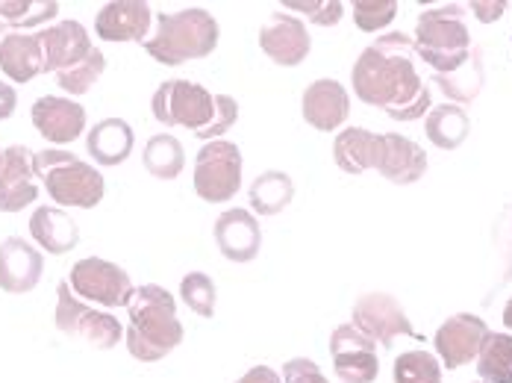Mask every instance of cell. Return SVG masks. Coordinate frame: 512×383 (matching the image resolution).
<instances>
[{
    "mask_svg": "<svg viewBox=\"0 0 512 383\" xmlns=\"http://www.w3.org/2000/svg\"><path fill=\"white\" fill-rule=\"evenodd\" d=\"M486 333L489 328L480 316H471V313L451 316L436 333V351L448 369H460L480 354Z\"/></svg>",
    "mask_w": 512,
    "mask_h": 383,
    "instance_id": "14",
    "label": "cell"
},
{
    "mask_svg": "<svg viewBox=\"0 0 512 383\" xmlns=\"http://www.w3.org/2000/svg\"><path fill=\"white\" fill-rule=\"evenodd\" d=\"M71 289L103 307H127L136 292L130 274L101 257H86L71 269Z\"/></svg>",
    "mask_w": 512,
    "mask_h": 383,
    "instance_id": "9",
    "label": "cell"
},
{
    "mask_svg": "<svg viewBox=\"0 0 512 383\" xmlns=\"http://www.w3.org/2000/svg\"><path fill=\"white\" fill-rule=\"evenodd\" d=\"M33 124L51 145H68L80 139L86 127V110L68 98L45 95L33 104Z\"/></svg>",
    "mask_w": 512,
    "mask_h": 383,
    "instance_id": "19",
    "label": "cell"
},
{
    "mask_svg": "<svg viewBox=\"0 0 512 383\" xmlns=\"http://www.w3.org/2000/svg\"><path fill=\"white\" fill-rule=\"evenodd\" d=\"M59 3H33V0H0V18L9 27H39L56 18Z\"/></svg>",
    "mask_w": 512,
    "mask_h": 383,
    "instance_id": "32",
    "label": "cell"
},
{
    "mask_svg": "<svg viewBox=\"0 0 512 383\" xmlns=\"http://www.w3.org/2000/svg\"><path fill=\"white\" fill-rule=\"evenodd\" d=\"M0 168H3V148H0Z\"/></svg>",
    "mask_w": 512,
    "mask_h": 383,
    "instance_id": "43",
    "label": "cell"
},
{
    "mask_svg": "<svg viewBox=\"0 0 512 383\" xmlns=\"http://www.w3.org/2000/svg\"><path fill=\"white\" fill-rule=\"evenodd\" d=\"M142 45L162 65L201 59L212 54L218 45V21L201 6H192L183 12H159L156 33L148 36Z\"/></svg>",
    "mask_w": 512,
    "mask_h": 383,
    "instance_id": "3",
    "label": "cell"
},
{
    "mask_svg": "<svg viewBox=\"0 0 512 383\" xmlns=\"http://www.w3.org/2000/svg\"><path fill=\"white\" fill-rule=\"evenodd\" d=\"M130 328H127V348L136 360L156 363L171 354L183 342V325L177 319L174 298L156 286H139L127 304Z\"/></svg>",
    "mask_w": 512,
    "mask_h": 383,
    "instance_id": "2",
    "label": "cell"
},
{
    "mask_svg": "<svg viewBox=\"0 0 512 383\" xmlns=\"http://www.w3.org/2000/svg\"><path fill=\"white\" fill-rule=\"evenodd\" d=\"M236 118H239V104L230 95H215V118H212L209 127L198 130L195 136L204 139V142H215L218 136H224L236 124Z\"/></svg>",
    "mask_w": 512,
    "mask_h": 383,
    "instance_id": "37",
    "label": "cell"
},
{
    "mask_svg": "<svg viewBox=\"0 0 512 383\" xmlns=\"http://www.w3.org/2000/svg\"><path fill=\"white\" fill-rule=\"evenodd\" d=\"M283 381L286 383H330L324 375H321V369L307 360V357H298V360H289L286 366H283Z\"/></svg>",
    "mask_w": 512,
    "mask_h": 383,
    "instance_id": "38",
    "label": "cell"
},
{
    "mask_svg": "<svg viewBox=\"0 0 512 383\" xmlns=\"http://www.w3.org/2000/svg\"><path fill=\"white\" fill-rule=\"evenodd\" d=\"M436 83L442 86V92L448 95V98H454V101H471L477 92H480V86H483V62H480V54L474 51V56L457 68V71H451V74H436Z\"/></svg>",
    "mask_w": 512,
    "mask_h": 383,
    "instance_id": "30",
    "label": "cell"
},
{
    "mask_svg": "<svg viewBox=\"0 0 512 383\" xmlns=\"http://www.w3.org/2000/svg\"><path fill=\"white\" fill-rule=\"evenodd\" d=\"M301 112L315 130H336L348 121L351 98L339 80H315L301 98Z\"/></svg>",
    "mask_w": 512,
    "mask_h": 383,
    "instance_id": "20",
    "label": "cell"
},
{
    "mask_svg": "<svg viewBox=\"0 0 512 383\" xmlns=\"http://www.w3.org/2000/svg\"><path fill=\"white\" fill-rule=\"evenodd\" d=\"M236 383H280V375L268 366H256L248 375H242Z\"/></svg>",
    "mask_w": 512,
    "mask_h": 383,
    "instance_id": "39",
    "label": "cell"
},
{
    "mask_svg": "<svg viewBox=\"0 0 512 383\" xmlns=\"http://www.w3.org/2000/svg\"><path fill=\"white\" fill-rule=\"evenodd\" d=\"M39 42L45 51V71H53V74L77 65L80 59L92 54V39L80 21H62L51 30H42Z\"/></svg>",
    "mask_w": 512,
    "mask_h": 383,
    "instance_id": "22",
    "label": "cell"
},
{
    "mask_svg": "<svg viewBox=\"0 0 512 383\" xmlns=\"http://www.w3.org/2000/svg\"><path fill=\"white\" fill-rule=\"evenodd\" d=\"M15 104H18L15 89H12L9 83H3V80H0V121H3V118H9V115L15 112Z\"/></svg>",
    "mask_w": 512,
    "mask_h": 383,
    "instance_id": "40",
    "label": "cell"
},
{
    "mask_svg": "<svg viewBox=\"0 0 512 383\" xmlns=\"http://www.w3.org/2000/svg\"><path fill=\"white\" fill-rule=\"evenodd\" d=\"M259 48L277 65H301L309 56L312 39L301 18L289 12H271L259 30Z\"/></svg>",
    "mask_w": 512,
    "mask_h": 383,
    "instance_id": "12",
    "label": "cell"
},
{
    "mask_svg": "<svg viewBox=\"0 0 512 383\" xmlns=\"http://www.w3.org/2000/svg\"><path fill=\"white\" fill-rule=\"evenodd\" d=\"M154 118L165 127H192L195 133L212 124L215 95L189 80H168L154 92Z\"/></svg>",
    "mask_w": 512,
    "mask_h": 383,
    "instance_id": "6",
    "label": "cell"
},
{
    "mask_svg": "<svg viewBox=\"0 0 512 383\" xmlns=\"http://www.w3.org/2000/svg\"><path fill=\"white\" fill-rule=\"evenodd\" d=\"M468 130H471V121L457 104L436 107L427 115V136H430V142L436 148H445V151L460 148L465 136H468Z\"/></svg>",
    "mask_w": 512,
    "mask_h": 383,
    "instance_id": "27",
    "label": "cell"
},
{
    "mask_svg": "<svg viewBox=\"0 0 512 383\" xmlns=\"http://www.w3.org/2000/svg\"><path fill=\"white\" fill-rule=\"evenodd\" d=\"M30 233L48 254H68L80 242V227L56 207H39L30 219Z\"/></svg>",
    "mask_w": 512,
    "mask_h": 383,
    "instance_id": "23",
    "label": "cell"
},
{
    "mask_svg": "<svg viewBox=\"0 0 512 383\" xmlns=\"http://www.w3.org/2000/svg\"><path fill=\"white\" fill-rule=\"evenodd\" d=\"M33 177L36 174H33L30 148L12 145L3 151V168H0V210L3 213H18L39 198Z\"/></svg>",
    "mask_w": 512,
    "mask_h": 383,
    "instance_id": "13",
    "label": "cell"
},
{
    "mask_svg": "<svg viewBox=\"0 0 512 383\" xmlns=\"http://www.w3.org/2000/svg\"><path fill=\"white\" fill-rule=\"evenodd\" d=\"M145 168L159 180H174L183 171V145L171 133H159L145 145Z\"/></svg>",
    "mask_w": 512,
    "mask_h": 383,
    "instance_id": "29",
    "label": "cell"
},
{
    "mask_svg": "<svg viewBox=\"0 0 512 383\" xmlns=\"http://www.w3.org/2000/svg\"><path fill=\"white\" fill-rule=\"evenodd\" d=\"M415 54L436 74H451L462 68L474 56L471 36L465 27V9L451 3L421 12L415 30Z\"/></svg>",
    "mask_w": 512,
    "mask_h": 383,
    "instance_id": "4",
    "label": "cell"
},
{
    "mask_svg": "<svg viewBox=\"0 0 512 383\" xmlns=\"http://www.w3.org/2000/svg\"><path fill=\"white\" fill-rule=\"evenodd\" d=\"M289 9H298V12H304L312 24H318V27H333V24H339L342 21V15H345V6L339 3V0H292V3H286Z\"/></svg>",
    "mask_w": 512,
    "mask_h": 383,
    "instance_id": "36",
    "label": "cell"
},
{
    "mask_svg": "<svg viewBox=\"0 0 512 383\" xmlns=\"http://www.w3.org/2000/svg\"><path fill=\"white\" fill-rule=\"evenodd\" d=\"M374 168L392 180V183H415L424 177L427 171V154L407 139V136H398V133H386L380 136V148H377V163Z\"/></svg>",
    "mask_w": 512,
    "mask_h": 383,
    "instance_id": "21",
    "label": "cell"
},
{
    "mask_svg": "<svg viewBox=\"0 0 512 383\" xmlns=\"http://www.w3.org/2000/svg\"><path fill=\"white\" fill-rule=\"evenodd\" d=\"M103 71H106V59H103V54L98 48H92V54L86 56V59H80L77 65L59 71V74H56V83H59V89L68 92V95H86V92L101 80Z\"/></svg>",
    "mask_w": 512,
    "mask_h": 383,
    "instance_id": "31",
    "label": "cell"
},
{
    "mask_svg": "<svg viewBox=\"0 0 512 383\" xmlns=\"http://www.w3.org/2000/svg\"><path fill=\"white\" fill-rule=\"evenodd\" d=\"M377 148H380V136L368 133L362 127H348L336 136L333 142V157L336 165L348 174H365L377 163Z\"/></svg>",
    "mask_w": 512,
    "mask_h": 383,
    "instance_id": "25",
    "label": "cell"
},
{
    "mask_svg": "<svg viewBox=\"0 0 512 383\" xmlns=\"http://www.w3.org/2000/svg\"><path fill=\"white\" fill-rule=\"evenodd\" d=\"M351 9H354V21L359 30L374 33V30H383L395 18L398 3L395 0H357Z\"/></svg>",
    "mask_w": 512,
    "mask_h": 383,
    "instance_id": "35",
    "label": "cell"
},
{
    "mask_svg": "<svg viewBox=\"0 0 512 383\" xmlns=\"http://www.w3.org/2000/svg\"><path fill=\"white\" fill-rule=\"evenodd\" d=\"M510 236H512V221H510Z\"/></svg>",
    "mask_w": 512,
    "mask_h": 383,
    "instance_id": "44",
    "label": "cell"
},
{
    "mask_svg": "<svg viewBox=\"0 0 512 383\" xmlns=\"http://www.w3.org/2000/svg\"><path fill=\"white\" fill-rule=\"evenodd\" d=\"M95 33L103 42H145L151 33V6L136 0L106 3L95 18Z\"/></svg>",
    "mask_w": 512,
    "mask_h": 383,
    "instance_id": "17",
    "label": "cell"
},
{
    "mask_svg": "<svg viewBox=\"0 0 512 383\" xmlns=\"http://www.w3.org/2000/svg\"><path fill=\"white\" fill-rule=\"evenodd\" d=\"M504 9H507V3H474V15L480 21H495L504 15Z\"/></svg>",
    "mask_w": 512,
    "mask_h": 383,
    "instance_id": "41",
    "label": "cell"
},
{
    "mask_svg": "<svg viewBox=\"0 0 512 383\" xmlns=\"http://www.w3.org/2000/svg\"><path fill=\"white\" fill-rule=\"evenodd\" d=\"M42 269H45V260L30 242L18 236H9L6 242H0V289L3 292H12V295L33 292L36 283L42 280Z\"/></svg>",
    "mask_w": 512,
    "mask_h": 383,
    "instance_id": "15",
    "label": "cell"
},
{
    "mask_svg": "<svg viewBox=\"0 0 512 383\" xmlns=\"http://www.w3.org/2000/svg\"><path fill=\"white\" fill-rule=\"evenodd\" d=\"M251 207L259 216H277L295 198V183L286 171H265L251 183Z\"/></svg>",
    "mask_w": 512,
    "mask_h": 383,
    "instance_id": "26",
    "label": "cell"
},
{
    "mask_svg": "<svg viewBox=\"0 0 512 383\" xmlns=\"http://www.w3.org/2000/svg\"><path fill=\"white\" fill-rule=\"evenodd\" d=\"M504 325L512 330V298L507 301V310H504Z\"/></svg>",
    "mask_w": 512,
    "mask_h": 383,
    "instance_id": "42",
    "label": "cell"
},
{
    "mask_svg": "<svg viewBox=\"0 0 512 383\" xmlns=\"http://www.w3.org/2000/svg\"><path fill=\"white\" fill-rule=\"evenodd\" d=\"M215 242L230 263H251L262 245L259 221L248 210H227L215 221Z\"/></svg>",
    "mask_w": 512,
    "mask_h": 383,
    "instance_id": "18",
    "label": "cell"
},
{
    "mask_svg": "<svg viewBox=\"0 0 512 383\" xmlns=\"http://www.w3.org/2000/svg\"><path fill=\"white\" fill-rule=\"evenodd\" d=\"M242 186V151L233 142H206L195 160V192L209 201H230Z\"/></svg>",
    "mask_w": 512,
    "mask_h": 383,
    "instance_id": "7",
    "label": "cell"
},
{
    "mask_svg": "<svg viewBox=\"0 0 512 383\" xmlns=\"http://www.w3.org/2000/svg\"><path fill=\"white\" fill-rule=\"evenodd\" d=\"M359 333H365L371 342H380L383 348H389L395 342V336H415L410 325L407 310L398 304V298L386 295V292H368L354 304V322Z\"/></svg>",
    "mask_w": 512,
    "mask_h": 383,
    "instance_id": "10",
    "label": "cell"
},
{
    "mask_svg": "<svg viewBox=\"0 0 512 383\" xmlns=\"http://www.w3.org/2000/svg\"><path fill=\"white\" fill-rule=\"evenodd\" d=\"M395 383H442V369L433 354L407 351L395 363Z\"/></svg>",
    "mask_w": 512,
    "mask_h": 383,
    "instance_id": "33",
    "label": "cell"
},
{
    "mask_svg": "<svg viewBox=\"0 0 512 383\" xmlns=\"http://www.w3.org/2000/svg\"><path fill=\"white\" fill-rule=\"evenodd\" d=\"M86 148L95 157V163L121 165L133 154V130L121 118H106V121L92 127Z\"/></svg>",
    "mask_w": 512,
    "mask_h": 383,
    "instance_id": "24",
    "label": "cell"
},
{
    "mask_svg": "<svg viewBox=\"0 0 512 383\" xmlns=\"http://www.w3.org/2000/svg\"><path fill=\"white\" fill-rule=\"evenodd\" d=\"M330 354L336 375L345 383H371L380 375V360L374 342L354 325H342L330 336Z\"/></svg>",
    "mask_w": 512,
    "mask_h": 383,
    "instance_id": "11",
    "label": "cell"
},
{
    "mask_svg": "<svg viewBox=\"0 0 512 383\" xmlns=\"http://www.w3.org/2000/svg\"><path fill=\"white\" fill-rule=\"evenodd\" d=\"M477 372L489 383H512V336L486 333L477 354Z\"/></svg>",
    "mask_w": 512,
    "mask_h": 383,
    "instance_id": "28",
    "label": "cell"
},
{
    "mask_svg": "<svg viewBox=\"0 0 512 383\" xmlns=\"http://www.w3.org/2000/svg\"><path fill=\"white\" fill-rule=\"evenodd\" d=\"M415 42L404 33L380 36L354 65V92L362 104L380 107L398 121L421 118L430 110V89L415 71Z\"/></svg>",
    "mask_w": 512,
    "mask_h": 383,
    "instance_id": "1",
    "label": "cell"
},
{
    "mask_svg": "<svg viewBox=\"0 0 512 383\" xmlns=\"http://www.w3.org/2000/svg\"><path fill=\"white\" fill-rule=\"evenodd\" d=\"M33 174L45 183L48 195L59 204L80 207V210H92L101 204V171L77 160L68 151H39L33 157Z\"/></svg>",
    "mask_w": 512,
    "mask_h": 383,
    "instance_id": "5",
    "label": "cell"
},
{
    "mask_svg": "<svg viewBox=\"0 0 512 383\" xmlns=\"http://www.w3.org/2000/svg\"><path fill=\"white\" fill-rule=\"evenodd\" d=\"M56 292H59V301H56V328L62 330V333H68V336H80L83 342H89V345H95L101 351L115 348V342L124 333L115 316L80 304L74 298V292H68V283L65 280L56 286Z\"/></svg>",
    "mask_w": 512,
    "mask_h": 383,
    "instance_id": "8",
    "label": "cell"
},
{
    "mask_svg": "<svg viewBox=\"0 0 512 383\" xmlns=\"http://www.w3.org/2000/svg\"><path fill=\"white\" fill-rule=\"evenodd\" d=\"M215 283H212V277L204 272H192L183 277V283H180V298L186 301V307L189 310H195L198 316H204V319H212L215 316Z\"/></svg>",
    "mask_w": 512,
    "mask_h": 383,
    "instance_id": "34",
    "label": "cell"
},
{
    "mask_svg": "<svg viewBox=\"0 0 512 383\" xmlns=\"http://www.w3.org/2000/svg\"><path fill=\"white\" fill-rule=\"evenodd\" d=\"M0 71L9 80L30 83L36 74L45 71V51L39 42V33H15L6 21H0Z\"/></svg>",
    "mask_w": 512,
    "mask_h": 383,
    "instance_id": "16",
    "label": "cell"
}]
</instances>
